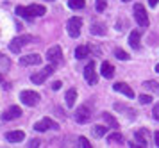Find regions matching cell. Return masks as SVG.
Listing matches in <instances>:
<instances>
[{"instance_id": "6da1fadb", "label": "cell", "mask_w": 159, "mask_h": 148, "mask_svg": "<svg viewBox=\"0 0 159 148\" xmlns=\"http://www.w3.org/2000/svg\"><path fill=\"white\" fill-rule=\"evenodd\" d=\"M45 13H47L45 6H39V4H32V6H29V7H22V6L16 7V14L22 16V18H27V20H29V18L43 16Z\"/></svg>"}, {"instance_id": "7a4b0ae2", "label": "cell", "mask_w": 159, "mask_h": 148, "mask_svg": "<svg viewBox=\"0 0 159 148\" xmlns=\"http://www.w3.org/2000/svg\"><path fill=\"white\" fill-rule=\"evenodd\" d=\"M47 61L50 64H54V66H59V64L63 63V50H61L59 45L50 47V48L47 50Z\"/></svg>"}, {"instance_id": "3957f363", "label": "cell", "mask_w": 159, "mask_h": 148, "mask_svg": "<svg viewBox=\"0 0 159 148\" xmlns=\"http://www.w3.org/2000/svg\"><path fill=\"white\" fill-rule=\"evenodd\" d=\"M80 27H82V20H80L79 16H73V18H70V20L66 21V30H68L70 38H79Z\"/></svg>"}, {"instance_id": "277c9868", "label": "cell", "mask_w": 159, "mask_h": 148, "mask_svg": "<svg viewBox=\"0 0 159 148\" xmlns=\"http://www.w3.org/2000/svg\"><path fill=\"white\" fill-rule=\"evenodd\" d=\"M54 68H56L54 64H48V66H45L41 71H38V73H32V75H30V80H32L34 84H43L45 80H47V78L50 77L52 73H54Z\"/></svg>"}, {"instance_id": "5b68a950", "label": "cell", "mask_w": 159, "mask_h": 148, "mask_svg": "<svg viewBox=\"0 0 159 148\" xmlns=\"http://www.w3.org/2000/svg\"><path fill=\"white\" fill-rule=\"evenodd\" d=\"M20 100H22L25 105H29V107H34L39 104V100H41V96L38 95L36 91H30V89H25V91L20 93Z\"/></svg>"}, {"instance_id": "8992f818", "label": "cell", "mask_w": 159, "mask_h": 148, "mask_svg": "<svg viewBox=\"0 0 159 148\" xmlns=\"http://www.w3.org/2000/svg\"><path fill=\"white\" fill-rule=\"evenodd\" d=\"M134 18H136V23L139 27H148V14H147V9H145L141 4H136L134 6Z\"/></svg>"}, {"instance_id": "52a82bcc", "label": "cell", "mask_w": 159, "mask_h": 148, "mask_svg": "<svg viewBox=\"0 0 159 148\" xmlns=\"http://www.w3.org/2000/svg\"><path fill=\"white\" fill-rule=\"evenodd\" d=\"M30 41H32V38H30V36H27V34L18 36V38H15L13 41L9 43V50H11V52H15V54H18V52H20L25 45H29Z\"/></svg>"}, {"instance_id": "ba28073f", "label": "cell", "mask_w": 159, "mask_h": 148, "mask_svg": "<svg viewBox=\"0 0 159 148\" xmlns=\"http://www.w3.org/2000/svg\"><path fill=\"white\" fill-rule=\"evenodd\" d=\"M34 130H38V132L59 130V125L54 120H50V118H43V120H39V121H36V123H34Z\"/></svg>"}, {"instance_id": "9c48e42d", "label": "cell", "mask_w": 159, "mask_h": 148, "mask_svg": "<svg viewBox=\"0 0 159 148\" xmlns=\"http://www.w3.org/2000/svg\"><path fill=\"white\" fill-rule=\"evenodd\" d=\"M84 78H86V82L89 86H95L98 82V75H97V70H95V61L86 64V68H84Z\"/></svg>"}, {"instance_id": "30bf717a", "label": "cell", "mask_w": 159, "mask_h": 148, "mask_svg": "<svg viewBox=\"0 0 159 148\" xmlns=\"http://www.w3.org/2000/svg\"><path fill=\"white\" fill-rule=\"evenodd\" d=\"M91 118V111L88 105H80L77 111H75V121L77 123H88Z\"/></svg>"}, {"instance_id": "8fae6325", "label": "cell", "mask_w": 159, "mask_h": 148, "mask_svg": "<svg viewBox=\"0 0 159 148\" xmlns=\"http://www.w3.org/2000/svg\"><path fill=\"white\" fill-rule=\"evenodd\" d=\"M20 116H22V109H20L18 105H11L6 113L2 114V120L11 121V120H15V118H20Z\"/></svg>"}, {"instance_id": "7c38bea8", "label": "cell", "mask_w": 159, "mask_h": 148, "mask_svg": "<svg viewBox=\"0 0 159 148\" xmlns=\"http://www.w3.org/2000/svg\"><path fill=\"white\" fill-rule=\"evenodd\" d=\"M20 64H22V66H36V64H41V56H38V54L23 56L22 59H20Z\"/></svg>"}, {"instance_id": "4fadbf2b", "label": "cell", "mask_w": 159, "mask_h": 148, "mask_svg": "<svg viewBox=\"0 0 159 148\" xmlns=\"http://www.w3.org/2000/svg\"><path fill=\"white\" fill-rule=\"evenodd\" d=\"M134 139H136L138 146H147V145H148V130H147V128H139V130H136Z\"/></svg>"}, {"instance_id": "5bb4252c", "label": "cell", "mask_w": 159, "mask_h": 148, "mask_svg": "<svg viewBox=\"0 0 159 148\" xmlns=\"http://www.w3.org/2000/svg\"><path fill=\"white\" fill-rule=\"evenodd\" d=\"M113 87H115L116 93H122V95H125L127 98H132V96H134V91H132V89L129 87V84H125V82H116Z\"/></svg>"}, {"instance_id": "9a60e30c", "label": "cell", "mask_w": 159, "mask_h": 148, "mask_svg": "<svg viewBox=\"0 0 159 148\" xmlns=\"http://www.w3.org/2000/svg\"><path fill=\"white\" fill-rule=\"evenodd\" d=\"M100 73H102V77H106V78H113L115 77V66L111 63H107V61H104L100 66Z\"/></svg>"}, {"instance_id": "2e32d148", "label": "cell", "mask_w": 159, "mask_h": 148, "mask_svg": "<svg viewBox=\"0 0 159 148\" xmlns=\"http://www.w3.org/2000/svg\"><path fill=\"white\" fill-rule=\"evenodd\" d=\"M6 139L9 143H20L25 139V134H23V130H13V132H7L6 134Z\"/></svg>"}, {"instance_id": "e0dca14e", "label": "cell", "mask_w": 159, "mask_h": 148, "mask_svg": "<svg viewBox=\"0 0 159 148\" xmlns=\"http://www.w3.org/2000/svg\"><path fill=\"white\" fill-rule=\"evenodd\" d=\"M139 39H141V30H132L129 36V45L134 50L139 48Z\"/></svg>"}, {"instance_id": "ac0fdd59", "label": "cell", "mask_w": 159, "mask_h": 148, "mask_svg": "<svg viewBox=\"0 0 159 148\" xmlns=\"http://www.w3.org/2000/svg\"><path fill=\"white\" fill-rule=\"evenodd\" d=\"M75 100H77V89H68L65 95V102L68 107H73V104H75Z\"/></svg>"}, {"instance_id": "d6986e66", "label": "cell", "mask_w": 159, "mask_h": 148, "mask_svg": "<svg viewBox=\"0 0 159 148\" xmlns=\"http://www.w3.org/2000/svg\"><path fill=\"white\" fill-rule=\"evenodd\" d=\"M102 118H104V121L107 123V127H111V128H118L120 127V123H118V120H116L113 114H109V113H104L102 114Z\"/></svg>"}, {"instance_id": "ffe728a7", "label": "cell", "mask_w": 159, "mask_h": 148, "mask_svg": "<svg viewBox=\"0 0 159 148\" xmlns=\"http://www.w3.org/2000/svg\"><path fill=\"white\" fill-rule=\"evenodd\" d=\"M89 47H88V45H80V47H77V48H75V57H77V59H86L88 56H89Z\"/></svg>"}, {"instance_id": "44dd1931", "label": "cell", "mask_w": 159, "mask_h": 148, "mask_svg": "<svg viewBox=\"0 0 159 148\" xmlns=\"http://www.w3.org/2000/svg\"><path fill=\"white\" fill-rule=\"evenodd\" d=\"M11 68V59L4 54H0V73H6Z\"/></svg>"}, {"instance_id": "7402d4cb", "label": "cell", "mask_w": 159, "mask_h": 148, "mask_svg": "<svg viewBox=\"0 0 159 148\" xmlns=\"http://www.w3.org/2000/svg\"><path fill=\"white\" fill-rule=\"evenodd\" d=\"M143 87L148 89V91H152L154 95H159V82H156V80H147V82H143Z\"/></svg>"}, {"instance_id": "603a6c76", "label": "cell", "mask_w": 159, "mask_h": 148, "mask_svg": "<svg viewBox=\"0 0 159 148\" xmlns=\"http://www.w3.org/2000/svg\"><path fill=\"white\" fill-rule=\"evenodd\" d=\"M91 34L95 36H106V27L102 23H91Z\"/></svg>"}, {"instance_id": "cb8c5ba5", "label": "cell", "mask_w": 159, "mask_h": 148, "mask_svg": "<svg viewBox=\"0 0 159 148\" xmlns=\"http://www.w3.org/2000/svg\"><path fill=\"white\" fill-rule=\"evenodd\" d=\"M106 132H107V128L102 127V125H95L93 130H91L93 137H104V136H106Z\"/></svg>"}, {"instance_id": "d4e9b609", "label": "cell", "mask_w": 159, "mask_h": 148, "mask_svg": "<svg viewBox=\"0 0 159 148\" xmlns=\"http://www.w3.org/2000/svg\"><path fill=\"white\" fill-rule=\"evenodd\" d=\"M123 141V136L120 134V132H113V134H109L107 136V143H122Z\"/></svg>"}, {"instance_id": "484cf974", "label": "cell", "mask_w": 159, "mask_h": 148, "mask_svg": "<svg viewBox=\"0 0 159 148\" xmlns=\"http://www.w3.org/2000/svg\"><path fill=\"white\" fill-rule=\"evenodd\" d=\"M84 6H86V0H70L68 2L70 9H82Z\"/></svg>"}, {"instance_id": "4316f807", "label": "cell", "mask_w": 159, "mask_h": 148, "mask_svg": "<svg viewBox=\"0 0 159 148\" xmlns=\"http://www.w3.org/2000/svg\"><path fill=\"white\" fill-rule=\"evenodd\" d=\"M115 56L120 59V61H129L130 57H129V54L125 52V50H122V48H115Z\"/></svg>"}, {"instance_id": "83f0119b", "label": "cell", "mask_w": 159, "mask_h": 148, "mask_svg": "<svg viewBox=\"0 0 159 148\" xmlns=\"http://www.w3.org/2000/svg\"><path fill=\"white\" fill-rule=\"evenodd\" d=\"M107 7V0H97V11L98 13H104Z\"/></svg>"}, {"instance_id": "f1b7e54d", "label": "cell", "mask_w": 159, "mask_h": 148, "mask_svg": "<svg viewBox=\"0 0 159 148\" xmlns=\"http://www.w3.org/2000/svg\"><path fill=\"white\" fill-rule=\"evenodd\" d=\"M79 146H82V148H91V145H89V141H88L86 137H79Z\"/></svg>"}, {"instance_id": "f546056e", "label": "cell", "mask_w": 159, "mask_h": 148, "mask_svg": "<svg viewBox=\"0 0 159 148\" xmlns=\"http://www.w3.org/2000/svg\"><path fill=\"white\" fill-rule=\"evenodd\" d=\"M139 102L147 105V104H150L152 102V96H148V95H141V96H139Z\"/></svg>"}, {"instance_id": "4dcf8cb0", "label": "cell", "mask_w": 159, "mask_h": 148, "mask_svg": "<svg viewBox=\"0 0 159 148\" xmlns=\"http://www.w3.org/2000/svg\"><path fill=\"white\" fill-rule=\"evenodd\" d=\"M29 146H30V148H38V146H39V141H38V139H30V141H29Z\"/></svg>"}, {"instance_id": "1f68e13d", "label": "cell", "mask_w": 159, "mask_h": 148, "mask_svg": "<svg viewBox=\"0 0 159 148\" xmlns=\"http://www.w3.org/2000/svg\"><path fill=\"white\" fill-rule=\"evenodd\" d=\"M154 118L159 121V104H156V107H154Z\"/></svg>"}, {"instance_id": "d6a6232c", "label": "cell", "mask_w": 159, "mask_h": 148, "mask_svg": "<svg viewBox=\"0 0 159 148\" xmlns=\"http://www.w3.org/2000/svg\"><path fill=\"white\" fill-rule=\"evenodd\" d=\"M52 89H54V91H59V89H61V82H59V80H56V82L52 84Z\"/></svg>"}, {"instance_id": "836d02e7", "label": "cell", "mask_w": 159, "mask_h": 148, "mask_svg": "<svg viewBox=\"0 0 159 148\" xmlns=\"http://www.w3.org/2000/svg\"><path fill=\"white\" fill-rule=\"evenodd\" d=\"M157 2H159V0H148V4H150V7H156V6H157Z\"/></svg>"}, {"instance_id": "e575fe53", "label": "cell", "mask_w": 159, "mask_h": 148, "mask_svg": "<svg viewBox=\"0 0 159 148\" xmlns=\"http://www.w3.org/2000/svg\"><path fill=\"white\" fill-rule=\"evenodd\" d=\"M154 139H156V145L159 146V132H156V136H154Z\"/></svg>"}, {"instance_id": "d590c367", "label": "cell", "mask_w": 159, "mask_h": 148, "mask_svg": "<svg viewBox=\"0 0 159 148\" xmlns=\"http://www.w3.org/2000/svg\"><path fill=\"white\" fill-rule=\"evenodd\" d=\"M156 71H157V73H159V63L156 64Z\"/></svg>"}, {"instance_id": "8d00e7d4", "label": "cell", "mask_w": 159, "mask_h": 148, "mask_svg": "<svg viewBox=\"0 0 159 148\" xmlns=\"http://www.w3.org/2000/svg\"><path fill=\"white\" fill-rule=\"evenodd\" d=\"M122 2H130V0H122Z\"/></svg>"}]
</instances>
